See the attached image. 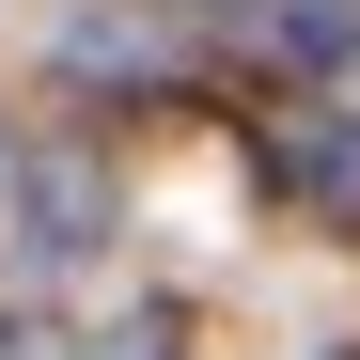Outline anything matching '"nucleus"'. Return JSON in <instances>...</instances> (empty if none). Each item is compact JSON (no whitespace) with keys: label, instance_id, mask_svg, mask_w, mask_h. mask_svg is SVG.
Wrapping results in <instances>:
<instances>
[{"label":"nucleus","instance_id":"nucleus-1","mask_svg":"<svg viewBox=\"0 0 360 360\" xmlns=\"http://www.w3.org/2000/svg\"><path fill=\"white\" fill-rule=\"evenodd\" d=\"M251 172L282 188V219L360 235V110H329V94H282L266 126H251Z\"/></svg>","mask_w":360,"mask_h":360},{"label":"nucleus","instance_id":"nucleus-2","mask_svg":"<svg viewBox=\"0 0 360 360\" xmlns=\"http://www.w3.org/2000/svg\"><path fill=\"white\" fill-rule=\"evenodd\" d=\"M0 204H16V266H79L110 235V172L94 157H0Z\"/></svg>","mask_w":360,"mask_h":360},{"label":"nucleus","instance_id":"nucleus-3","mask_svg":"<svg viewBox=\"0 0 360 360\" xmlns=\"http://www.w3.org/2000/svg\"><path fill=\"white\" fill-rule=\"evenodd\" d=\"M235 47H251L266 79H329L360 47V0H235Z\"/></svg>","mask_w":360,"mask_h":360},{"label":"nucleus","instance_id":"nucleus-4","mask_svg":"<svg viewBox=\"0 0 360 360\" xmlns=\"http://www.w3.org/2000/svg\"><path fill=\"white\" fill-rule=\"evenodd\" d=\"M94 360H172V297H157V314H126V329H110Z\"/></svg>","mask_w":360,"mask_h":360},{"label":"nucleus","instance_id":"nucleus-5","mask_svg":"<svg viewBox=\"0 0 360 360\" xmlns=\"http://www.w3.org/2000/svg\"><path fill=\"white\" fill-rule=\"evenodd\" d=\"M0 360H47V329H0Z\"/></svg>","mask_w":360,"mask_h":360},{"label":"nucleus","instance_id":"nucleus-6","mask_svg":"<svg viewBox=\"0 0 360 360\" xmlns=\"http://www.w3.org/2000/svg\"><path fill=\"white\" fill-rule=\"evenodd\" d=\"M329 360H360V345H329Z\"/></svg>","mask_w":360,"mask_h":360}]
</instances>
